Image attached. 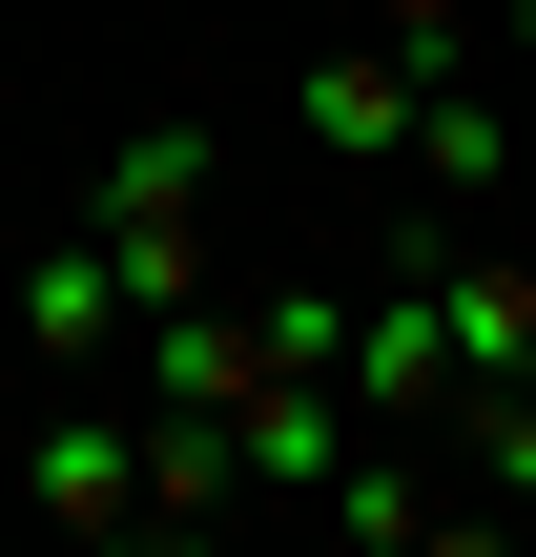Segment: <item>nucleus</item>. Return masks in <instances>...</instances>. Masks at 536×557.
<instances>
[{"instance_id": "nucleus-1", "label": "nucleus", "mask_w": 536, "mask_h": 557, "mask_svg": "<svg viewBox=\"0 0 536 557\" xmlns=\"http://www.w3.org/2000/svg\"><path fill=\"white\" fill-rule=\"evenodd\" d=\"M207 165H227V145H207V124H145V145H124V165H103V207H83V227H103V269H124V310H145V331H165V310H207Z\"/></svg>"}, {"instance_id": "nucleus-2", "label": "nucleus", "mask_w": 536, "mask_h": 557, "mask_svg": "<svg viewBox=\"0 0 536 557\" xmlns=\"http://www.w3.org/2000/svg\"><path fill=\"white\" fill-rule=\"evenodd\" d=\"M331 393H351V434H454V331H434V289H413V269H392V289L351 310Z\"/></svg>"}, {"instance_id": "nucleus-3", "label": "nucleus", "mask_w": 536, "mask_h": 557, "mask_svg": "<svg viewBox=\"0 0 536 557\" xmlns=\"http://www.w3.org/2000/svg\"><path fill=\"white\" fill-rule=\"evenodd\" d=\"M21 496H41L62 537H145V413H103V393H62V413L21 434Z\"/></svg>"}, {"instance_id": "nucleus-4", "label": "nucleus", "mask_w": 536, "mask_h": 557, "mask_svg": "<svg viewBox=\"0 0 536 557\" xmlns=\"http://www.w3.org/2000/svg\"><path fill=\"white\" fill-rule=\"evenodd\" d=\"M434 83H454V62H413V41H372V21H351V41H331V62H310V83H289V124H310V145H331V165H392V145H413V103H434Z\"/></svg>"}, {"instance_id": "nucleus-5", "label": "nucleus", "mask_w": 536, "mask_h": 557, "mask_svg": "<svg viewBox=\"0 0 536 557\" xmlns=\"http://www.w3.org/2000/svg\"><path fill=\"white\" fill-rule=\"evenodd\" d=\"M124 331H145V310H124L103 227H41V248H21V351H41V372H103Z\"/></svg>"}, {"instance_id": "nucleus-6", "label": "nucleus", "mask_w": 536, "mask_h": 557, "mask_svg": "<svg viewBox=\"0 0 536 557\" xmlns=\"http://www.w3.org/2000/svg\"><path fill=\"white\" fill-rule=\"evenodd\" d=\"M413 289H434V331H454V393L536 351V269L516 248H434V207H413Z\"/></svg>"}, {"instance_id": "nucleus-7", "label": "nucleus", "mask_w": 536, "mask_h": 557, "mask_svg": "<svg viewBox=\"0 0 536 557\" xmlns=\"http://www.w3.org/2000/svg\"><path fill=\"white\" fill-rule=\"evenodd\" d=\"M392 165H413V186H434V207H496V186H516V103H496V83H475V62H454V83H434V103H413V145H392Z\"/></svg>"}, {"instance_id": "nucleus-8", "label": "nucleus", "mask_w": 536, "mask_h": 557, "mask_svg": "<svg viewBox=\"0 0 536 557\" xmlns=\"http://www.w3.org/2000/svg\"><path fill=\"white\" fill-rule=\"evenodd\" d=\"M454 496H475V517H536V351L454 393Z\"/></svg>"}, {"instance_id": "nucleus-9", "label": "nucleus", "mask_w": 536, "mask_h": 557, "mask_svg": "<svg viewBox=\"0 0 536 557\" xmlns=\"http://www.w3.org/2000/svg\"><path fill=\"white\" fill-rule=\"evenodd\" d=\"M351 21H372V41H413V62H475V21H496V0H351Z\"/></svg>"}, {"instance_id": "nucleus-10", "label": "nucleus", "mask_w": 536, "mask_h": 557, "mask_svg": "<svg viewBox=\"0 0 536 557\" xmlns=\"http://www.w3.org/2000/svg\"><path fill=\"white\" fill-rule=\"evenodd\" d=\"M496 41H516V62H536V0H496Z\"/></svg>"}]
</instances>
